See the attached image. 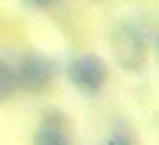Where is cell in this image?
<instances>
[{
  "label": "cell",
  "instance_id": "obj_1",
  "mask_svg": "<svg viewBox=\"0 0 159 145\" xmlns=\"http://www.w3.org/2000/svg\"><path fill=\"white\" fill-rule=\"evenodd\" d=\"M112 53L123 70H129V73L143 70L145 59H148V42H145L143 28L134 22H120L112 31Z\"/></svg>",
  "mask_w": 159,
  "mask_h": 145
},
{
  "label": "cell",
  "instance_id": "obj_2",
  "mask_svg": "<svg viewBox=\"0 0 159 145\" xmlns=\"http://www.w3.org/2000/svg\"><path fill=\"white\" fill-rule=\"evenodd\" d=\"M67 78L81 95H98L109 81V67L98 53H75L67 64Z\"/></svg>",
  "mask_w": 159,
  "mask_h": 145
},
{
  "label": "cell",
  "instance_id": "obj_3",
  "mask_svg": "<svg viewBox=\"0 0 159 145\" xmlns=\"http://www.w3.org/2000/svg\"><path fill=\"white\" fill-rule=\"evenodd\" d=\"M14 73H17V89L22 92H42L50 87L53 75H56V64L39 53V50H28L17 59L14 64Z\"/></svg>",
  "mask_w": 159,
  "mask_h": 145
},
{
  "label": "cell",
  "instance_id": "obj_4",
  "mask_svg": "<svg viewBox=\"0 0 159 145\" xmlns=\"http://www.w3.org/2000/svg\"><path fill=\"white\" fill-rule=\"evenodd\" d=\"M34 145H73L67 129H64V112H59V109L42 112V123L34 131Z\"/></svg>",
  "mask_w": 159,
  "mask_h": 145
},
{
  "label": "cell",
  "instance_id": "obj_5",
  "mask_svg": "<svg viewBox=\"0 0 159 145\" xmlns=\"http://www.w3.org/2000/svg\"><path fill=\"white\" fill-rule=\"evenodd\" d=\"M14 92H17V73H14V64L0 56V103H6Z\"/></svg>",
  "mask_w": 159,
  "mask_h": 145
},
{
  "label": "cell",
  "instance_id": "obj_6",
  "mask_svg": "<svg viewBox=\"0 0 159 145\" xmlns=\"http://www.w3.org/2000/svg\"><path fill=\"white\" fill-rule=\"evenodd\" d=\"M109 140H112L115 145H140V140H137V131H134V126H131L129 120H123V117L112 123Z\"/></svg>",
  "mask_w": 159,
  "mask_h": 145
},
{
  "label": "cell",
  "instance_id": "obj_7",
  "mask_svg": "<svg viewBox=\"0 0 159 145\" xmlns=\"http://www.w3.org/2000/svg\"><path fill=\"white\" fill-rule=\"evenodd\" d=\"M28 3H31L34 8H53L59 0H28Z\"/></svg>",
  "mask_w": 159,
  "mask_h": 145
},
{
  "label": "cell",
  "instance_id": "obj_8",
  "mask_svg": "<svg viewBox=\"0 0 159 145\" xmlns=\"http://www.w3.org/2000/svg\"><path fill=\"white\" fill-rule=\"evenodd\" d=\"M101 145H115V143H112V140H109V137H106V140H103V143H101Z\"/></svg>",
  "mask_w": 159,
  "mask_h": 145
},
{
  "label": "cell",
  "instance_id": "obj_9",
  "mask_svg": "<svg viewBox=\"0 0 159 145\" xmlns=\"http://www.w3.org/2000/svg\"><path fill=\"white\" fill-rule=\"evenodd\" d=\"M157 48H159V39H157Z\"/></svg>",
  "mask_w": 159,
  "mask_h": 145
}]
</instances>
